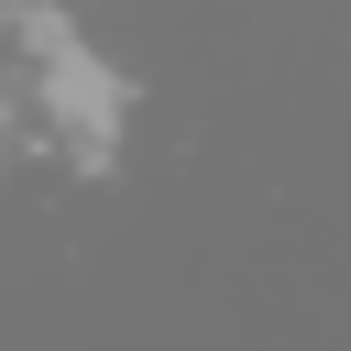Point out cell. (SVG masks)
Returning a JSON list of instances; mask_svg holds the SVG:
<instances>
[{"label":"cell","instance_id":"obj_1","mask_svg":"<svg viewBox=\"0 0 351 351\" xmlns=\"http://www.w3.org/2000/svg\"><path fill=\"white\" fill-rule=\"evenodd\" d=\"M0 165H11V99H0Z\"/></svg>","mask_w":351,"mask_h":351}]
</instances>
